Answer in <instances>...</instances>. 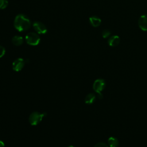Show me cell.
Masks as SVG:
<instances>
[{"label":"cell","instance_id":"e0dca14e","mask_svg":"<svg viewBox=\"0 0 147 147\" xmlns=\"http://www.w3.org/2000/svg\"><path fill=\"white\" fill-rule=\"evenodd\" d=\"M0 147H5L4 142L1 140H0Z\"/></svg>","mask_w":147,"mask_h":147},{"label":"cell","instance_id":"5bb4252c","mask_svg":"<svg viewBox=\"0 0 147 147\" xmlns=\"http://www.w3.org/2000/svg\"><path fill=\"white\" fill-rule=\"evenodd\" d=\"M110 34H111L110 31H109V30H107V29H105V30L102 32V37H103L104 38H106L109 37Z\"/></svg>","mask_w":147,"mask_h":147},{"label":"cell","instance_id":"30bf717a","mask_svg":"<svg viewBox=\"0 0 147 147\" xmlns=\"http://www.w3.org/2000/svg\"><path fill=\"white\" fill-rule=\"evenodd\" d=\"M12 43L16 46H19L21 44H22L24 42V39L22 37L20 36H14L11 39Z\"/></svg>","mask_w":147,"mask_h":147},{"label":"cell","instance_id":"2e32d148","mask_svg":"<svg viewBox=\"0 0 147 147\" xmlns=\"http://www.w3.org/2000/svg\"><path fill=\"white\" fill-rule=\"evenodd\" d=\"M5 53V49L3 47L0 45V58L3 56Z\"/></svg>","mask_w":147,"mask_h":147},{"label":"cell","instance_id":"7c38bea8","mask_svg":"<svg viewBox=\"0 0 147 147\" xmlns=\"http://www.w3.org/2000/svg\"><path fill=\"white\" fill-rule=\"evenodd\" d=\"M95 100V95L92 93H90L86 95V96L85 97L84 102L86 104L90 105L93 103Z\"/></svg>","mask_w":147,"mask_h":147},{"label":"cell","instance_id":"277c9868","mask_svg":"<svg viewBox=\"0 0 147 147\" xmlns=\"http://www.w3.org/2000/svg\"><path fill=\"white\" fill-rule=\"evenodd\" d=\"M106 87V82L102 79H98L95 80L93 83V89L97 93H101Z\"/></svg>","mask_w":147,"mask_h":147},{"label":"cell","instance_id":"8fae6325","mask_svg":"<svg viewBox=\"0 0 147 147\" xmlns=\"http://www.w3.org/2000/svg\"><path fill=\"white\" fill-rule=\"evenodd\" d=\"M108 145L110 147H118L119 142L117 138L114 137H110L107 140Z\"/></svg>","mask_w":147,"mask_h":147},{"label":"cell","instance_id":"8992f818","mask_svg":"<svg viewBox=\"0 0 147 147\" xmlns=\"http://www.w3.org/2000/svg\"><path fill=\"white\" fill-rule=\"evenodd\" d=\"M33 26L34 29L39 34H45L47 32V28L42 23L36 21L33 23Z\"/></svg>","mask_w":147,"mask_h":147},{"label":"cell","instance_id":"5b68a950","mask_svg":"<svg viewBox=\"0 0 147 147\" xmlns=\"http://www.w3.org/2000/svg\"><path fill=\"white\" fill-rule=\"evenodd\" d=\"M25 65V61L22 58H18L16 59L12 64L13 69L16 72L20 71Z\"/></svg>","mask_w":147,"mask_h":147},{"label":"cell","instance_id":"52a82bcc","mask_svg":"<svg viewBox=\"0 0 147 147\" xmlns=\"http://www.w3.org/2000/svg\"><path fill=\"white\" fill-rule=\"evenodd\" d=\"M138 24L141 30L147 31V15L141 16L138 19Z\"/></svg>","mask_w":147,"mask_h":147},{"label":"cell","instance_id":"9c48e42d","mask_svg":"<svg viewBox=\"0 0 147 147\" xmlns=\"http://www.w3.org/2000/svg\"><path fill=\"white\" fill-rule=\"evenodd\" d=\"M89 21L91 25L94 27H98L101 24V20L97 16H92L90 17Z\"/></svg>","mask_w":147,"mask_h":147},{"label":"cell","instance_id":"6da1fadb","mask_svg":"<svg viewBox=\"0 0 147 147\" xmlns=\"http://www.w3.org/2000/svg\"><path fill=\"white\" fill-rule=\"evenodd\" d=\"M31 22L29 18L24 14H18L14 21V26L15 28L20 32L28 30L30 26Z\"/></svg>","mask_w":147,"mask_h":147},{"label":"cell","instance_id":"4fadbf2b","mask_svg":"<svg viewBox=\"0 0 147 147\" xmlns=\"http://www.w3.org/2000/svg\"><path fill=\"white\" fill-rule=\"evenodd\" d=\"M8 5L7 0H0V9H3L7 7Z\"/></svg>","mask_w":147,"mask_h":147},{"label":"cell","instance_id":"ba28073f","mask_svg":"<svg viewBox=\"0 0 147 147\" xmlns=\"http://www.w3.org/2000/svg\"><path fill=\"white\" fill-rule=\"evenodd\" d=\"M108 44L110 47H116L120 42V38L118 36L115 35L111 36L108 40Z\"/></svg>","mask_w":147,"mask_h":147},{"label":"cell","instance_id":"7a4b0ae2","mask_svg":"<svg viewBox=\"0 0 147 147\" xmlns=\"http://www.w3.org/2000/svg\"><path fill=\"white\" fill-rule=\"evenodd\" d=\"M45 115V113H40L37 111L33 112L29 117V122L32 125H37L42 121L43 117H44Z\"/></svg>","mask_w":147,"mask_h":147},{"label":"cell","instance_id":"ac0fdd59","mask_svg":"<svg viewBox=\"0 0 147 147\" xmlns=\"http://www.w3.org/2000/svg\"><path fill=\"white\" fill-rule=\"evenodd\" d=\"M68 147H74V146H72V145H70V146H68Z\"/></svg>","mask_w":147,"mask_h":147},{"label":"cell","instance_id":"3957f363","mask_svg":"<svg viewBox=\"0 0 147 147\" xmlns=\"http://www.w3.org/2000/svg\"><path fill=\"white\" fill-rule=\"evenodd\" d=\"M25 40L26 42L30 45H37L39 44L40 38L38 34L34 32H30L26 35Z\"/></svg>","mask_w":147,"mask_h":147},{"label":"cell","instance_id":"9a60e30c","mask_svg":"<svg viewBox=\"0 0 147 147\" xmlns=\"http://www.w3.org/2000/svg\"><path fill=\"white\" fill-rule=\"evenodd\" d=\"M94 147H108V146L106 143L103 142H100L97 143L94 146Z\"/></svg>","mask_w":147,"mask_h":147}]
</instances>
